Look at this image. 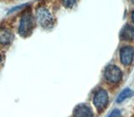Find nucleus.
I'll use <instances>...</instances> for the list:
<instances>
[{"label":"nucleus","mask_w":134,"mask_h":117,"mask_svg":"<svg viewBox=\"0 0 134 117\" xmlns=\"http://www.w3.org/2000/svg\"><path fill=\"white\" fill-rule=\"evenodd\" d=\"M35 27V22L34 16L30 12L24 13L20 19L19 25V34L23 37L26 38L31 34L34 28Z\"/></svg>","instance_id":"f257e3e1"},{"label":"nucleus","mask_w":134,"mask_h":117,"mask_svg":"<svg viewBox=\"0 0 134 117\" xmlns=\"http://www.w3.org/2000/svg\"><path fill=\"white\" fill-rule=\"evenodd\" d=\"M36 19L39 24L44 29H50L54 25V19L47 8L40 7L36 10Z\"/></svg>","instance_id":"f03ea898"},{"label":"nucleus","mask_w":134,"mask_h":117,"mask_svg":"<svg viewBox=\"0 0 134 117\" xmlns=\"http://www.w3.org/2000/svg\"><path fill=\"white\" fill-rule=\"evenodd\" d=\"M104 78L111 84H117L122 78V72L119 67L115 65H108L104 71Z\"/></svg>","instance_id":"7ed1b4c3"},{"label":"nucleus","mask_w":134,"mask_h":117,"mask_svg":"<svg viewBox=\"0 0 134 117\" xmlns=\"http://www.w3.org/2000/svg\"><path fill=\"white\" fill-rule=\"evenodd\" d=\"M109 102V96L107 90L100 89L96 92L93 97V104L99 112L103 111L107 108Z\"/></svg>","instance_id":"20e7f679"},{"label":"nucleus","mask_w":134,"mask_h":117,"mask_svg":"<svg viewBox=\"0 0 134 117\" xmlns=\"http://www.w3.org/2000/svg\"><path fill=\"white\" fill-rule=\"evenodd\" d=\"M134 56V49L132 46H124L120 49V60L124 65L132 64Z\"/></svg>","instance_id":"39448f33"},{"label":"nucleus","mask_w":134,"mask_h":117,"mask_svg":"<svg viewBox=\"0 0 134 117\" xmlns=\"http://www.w3.org/2000/svg\"><path fill=\"white\" fill-rule=\"evenodd\" d=\"M73 117H94V114L89 106L86 104H80L74 109Z\"/></svg>","instance_id":"423d86ee"},{"label":"nucleus","mask_w":134,"mask_h":117,"mask_svg":"<svg viewBox=\"0 0 134 117\" xmlns=\"http://www.w3.org/2000/svg\"><path fill=\"white\" fill-rule=\"evenodd\" d=\"M121 39L124 41H132L134 39V26L126 24L122 27L120 32Z\"/></svg>","instance_id":"0eeeda50"},{"label":"nucleus","mask_w":134,"mask_h":117,"mask_svg":"<svg viewBox=\"0 0 134 117\" xmlns=\"http://www.w3.org/2000/svg\"><path fill=\"white\" fill-rule=\"evenodd\" d=\"M14 39L13 33L7 28L0 29V44L3 45H8Z\"/></svg>","instance_id":"6e6552de"},{"label":"nucleus","mask_w":134,"mask_h":117,"mask_svg":"<svg viewBox=\"0 0 134 117\" xmlns=\"http://www.w3.org/2000/svg\"><path fill=\"white\" fill-rule=\"evenodd\" d=\"M133 95H134V92H133L131 89H129V88H126V89H124V90L118 95V96H117V98H116V102H117V103H121V102H123L124 100H126L127 99L131 98Z\"/></svg>","instance_id":"1a4fd4ad"},{"label":"nucleus","mask_w":134,"mask_h":117,"mask_svg":"<svg viewBox=\"0 0 134 117\" xmlns=\"http://www.w3.org/2000/svg\"><path fill=\"white\" fill-rule=\"evenodd\" d=\"M76 2H77V0H62L63 5L67 8H72Z\"/></svg>","instance_id":"9d476101"},{"label":"nucleus","mask_w":134,"mask_h":117,"mask_svg":"<svg viewBox=\"0 0 134 117\" xmlns=\"http://www.w3.org/2000/svg\"><path fill=\"white\" fill-rule=\"evenodd\" d=\"M121 115V111L119 110H117V109H116V110H113L111 114L109 115L107 117H120Z\"/></svg>","instance_id":"9b49d317"},{"label":"nucleus","mask_w":134,"mask_h":117,"mask_svg":"<svg viewBox=\"0 0 134 117\" xmlns=\"http://www.w3.org/2000/svg\"><path fill=\"white\" fill-rule=\"evenodd\" d=\"M26 5H27V3H26V4H22V5H20V6H16V7H14V8H13L12 9L9 10V12H8V14H10V13H13V12H14V11H17V10H19V9H21L22 8L25 7Z\"/></svg>","instance_id":"f8f14e48"},{"label":"nucleus","mask_w":134,"mask_h":117,"mask_svg":"<svg viewBox=\"0 0 134 117\" xmlns=\"http://www.w3.org/2000/svg\"><path fill=\"white\" fill-rule=\"evenodd\" d=\"M132 22L134 23V10L132 13Z\"/></svg>","instance_id":"ddd939ff"},{"label":"nucleus","mask_w":134,"mask_h":117,"mask_svg":"<svg viewBox=\"0 0 134 117\" xmlns=\"http://www.w3.org/2000/svg\"><path fill=\"white\" fill-rule=\"evenodd\" d=\"M1 63H2V55L0 54V65H1Z\"/></svg>","instance_id":"4468645a"},{"label":"nucleus","mask_w":134,"mask_h":117,"mask_svg":"<svg viewBox=\"0 0 134 117\" xmlns=\"http://www.w3.org/2000/svg\"><path fill=\"white\" fill-rule=\"evenodd\" d=\"M132 2H133V3H134V0H132Z\"/></svg>","instance_id":"2eb2a0df"}]
</instances>
